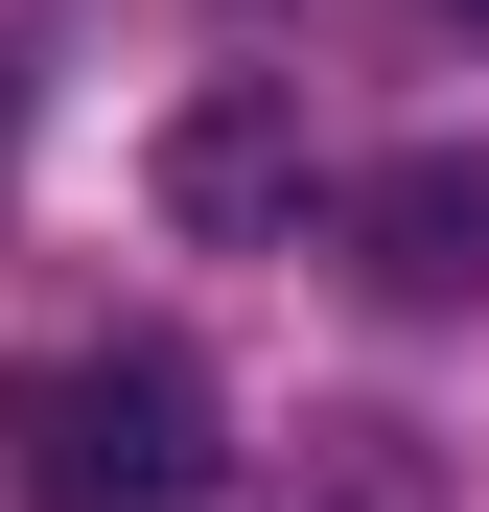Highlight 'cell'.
Instances as JSON below:
<instances>
[{"mask_svg": "<svg viewBox=\"0 0 489 512\" xmlns=\"http://www.w3.org/2000/svg\"><path fill=\"white\" fill-rule=\"evenodd\" d=\"M466 24H489V0H466Z\"/></svg>", "mask_w": 489, "mask_h": 512, "instance_id": "obj_6", "label": "cell"}, {"mask_svg": "<svg viewBox=\"0 0 489 512\" xmlns=\"http://www.w3.org/2000/svg\"><path fill=\"white\" fill-rule=\"evenodd\" d=\"M326 233H350V280H373V303H489V140H420V163H373V187L326 210Z\"/></svg>", "mask_w": 489, "mask_h": 512, "instance_id": "obj_3", "label": "cell"}, {"mask_svg": "<svg viewBox=\"0 0 489 512\" xmlns=\"http://www.w3.org/2000/svg\"><path fill=\"white\" fill-rule=\"evenodd\" d=\"M210 373L187 350H163V326H140V350H70L47 396H24V489L47 512H210Z\"/></svg>", "mask_w": 489, "mask_h": 512, "instance_id": "obj_1", "label": "cell"}, {"mask_svg": "<svg viewBox=\"0 0 489 512\" xmlns=\"http://www.w3.org/2000/svg\"><path fill=\"white\" fill-rule=\"evenodd\" d=\"M257 512H443V443H420L396 396H326L303 443H280V489H257Z\"/></svg>", "mask_w": 489, "mask_h": 512, "instance_id": "obj_4", "label": "cell"}, {"mask_svg": "<svg viewBox=\"0 0 489 512\" xmlns=\"http://www.w3.org/2000/svg\"><path fill=\"white\" fill-rule=\"evenodd\" d=\"M0 140H24V47H0Z\"/></svg>", "mask_w": 489, "mask_h": 512, "instance_id": "obj_5", "label": "cell"}, {"mask_svg": "<svg viewBox=\"0 0 489 512\" xmlns=\"http://www.w3.org/2000/svg\"><path fill=\"white\" fill-rule=\"evenodd\" d=\"M140 187H163V233H210V256L233 233H303V187H326V163H303V94H280V70H210Z\"/></svg>", "mask_w": 489, "mask_h": 512, "instance_id": "obj_2", "label": "cell"}]
</instances>
